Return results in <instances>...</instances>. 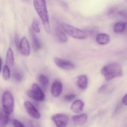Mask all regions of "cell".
<instances>
[{"label": "cell", "instance_id": "5", "mask_svg": "<svg viewBox=\"0 0 127 127\" xmlns=\"http://www.w3.org/2000/svg\"><path fill=\"white\" fill-rule=\"evenodd\" d=\"M27 96L35 101H42L45 98V95L37 84H33L32 89L27 92Z\"/></svg>", "mask_w": 127, "mask_h": 127}, {"label": "cell", "instance_id": "10", "mask_svg": "<svg viewBox=\"0 0 127 127\" xmlns=\"http://www.w3.org/2000/svg\"><path fill=\"white\" fill-rule=\"evenodd\" d=\"M63 90V85L61 82L57 80L53 82L51 88V93L53 96L58 97L59 96Z\"/></svg>", "mask_w": 127, "mask_h": 127}, {"label": "cell", "instance_id": "3", "mask_svg": "<svg viewBox=\"0 0 127 127\" xmlns=\"http://www.w3.org/2000/svg\"><path fill=\"white\" fill-rule=\"evenodd\" d=\"M61 27L67 34L79 40L86 39L90 34L88 31L79 29L65 23H62Z\"/></svg>", "mask_w": 127, "mask_h": 127}, {"label": "cell", "instance_id": "22", "mask_svg": "<svg viewBox=\"0 0 127 127\" xmlns=\"http://www.w3.org/2000/svg\"><path fill=\"white\" fill-rule=\"evenodd\" d=\"M13 77L15 81H20L23 79V75L21 72L18 70H15L13 73Z\"/></svg>", "mask_w": 127, "mask_h": 127}, {"label": "cell", "instance_id": "20", "mask_svg": "<svg viewBox=\"0 0 127 127\" xmlns=\"http://www.w3.org/2000/svg\"><path fill=\"white\" fill-rule=\"evenodd\" d=\"M39 82L43 87L46 88L48 87L49 84V78L44 75H40L39 76Z\"/></svg>", "mask_w": 127, "mask_h": 127}, {"label": "cell", "instance_id": "23", "mask_svg": "<svg viewBox=\"0 0 127 127\" xmlns=\"http://www.w3.org/2000/svg\"><path fill=\"white\" fill-rule=\"evenodd\" d=\"M32 29L34 32H35L37 33H40V29L38 22L37 21V20H33L32 24Z\"/></svg>", "mask_w": 127, "mask_h": 127}, {"label": "cell", "instance_id": "25", "mask_svg": "<svg viewBox=\"0 0 127 127\" xmlns=\"http://www.w3.org/2000/svg\"><path fill=\"white\" fill-rule=\"evenodd\" d=\"M13 124L14 126L16 127H24L25 126L21 122L17 119L14 120Z\"/></svg>", "mask_w": 127, "mask_h": 127}, {"label": "cell", "instance_id": "21", "mask_svg": "<svg viewBox=\"0 0 127 127\" xmlns=\"http://www.w3.org/2000/svg\"><path fill=\"white\" fill-rule=\"evenodd\" d=\"M10 75L11 73L9 67L7 65H5L3 70V78L6 81H8L10 78Z\"/></svg>", "mask_w": 127, "mask_h": 127}, {"label": "cell", "instance_id": "26", "mask_svg": "<svg viewBox=\"0 0 127 127\" xmlns=\"http://www.w3.org/2000/svg\"><path fill=\"white\" fill-rule=\"evenodd\" d=\"M20 42L21 41H20L19 36L17 34H16L15 37V43L16 47L18 50H19V49H20Z\"/></svg>", "mask_w": 127, "mask_h": 127}, {"label": "cell", "instance_id": "8", "mask_svg": "<svg viewBox=\"0 0 127 127\" xmlns=\"http://www.w3.org/2000/svg\"><path fill=\"white\" fill-rule=\"evenodd\" d=\"M24 105L27 111L31 116L36 119H40V113L32 103L27 101L24 102Z\"/></svg>", "mask_w": 127, "mask_h": 127}, {"label": "cell", "instance_id": "16", "mask_svg": "<svg viewBox=\"0 0 127 127\" xmlns=\"http://www.w3.org/2000/svg\"><path fill=\"white\" fill-rule=\"evenodd\" d=\"M88 78L85 75H82L78 77L77 84L79 88L82 90H85L87 88Z\"/></svg>", "mask_w": 127, "mask_h": 127}, {"label": "cell", "instance_id": "12", "mask_svg": "<svg viewBox=\"0 0 127 127\" xmlns=\"http://www.w3.org/2000/svg\"><path fill=\"white\" fill-rule=\"evenodd\" d=\"M87 119V114L82 113L73 116L72 117V120L74 125L76 126H81L86 122Z\"/></svg>", "mask_w": 127, "mask_h": 127}, {"label": "cell", "instance_id": "19", "mask_svg": "<svg viewBox=\"0 0 127 127\" xmlns=\"http://www.w3.org/2000/svg\"><path fill=\"white\" fill-rule=\"evenodd\" d=\"M6 62L7 64L10 66H12L14 64V58L13 50L9 48L6 53Z\"/></svg>", "mask_w": 127, "mask_h": 127}, {"label": "cell", "instance_id": "13", "mask_svg": "<svg viewBox=\"0 0 127 127\" xmlns=\"http://www.w3.org/2000/svg\"><path fill=\"white\" fill-rule=\"evenodd\" d=\"M9 114L0 107V127H5L9 121Z\"/></svg>", "mask_w": 127, "mask_h": 127}, {"label": "cell", "instance_id": "29", "mask_svg": "<svg viewBox=\"0 0 127 127\" xmlns=\"http://www.w3.org/2000/svg\"><path fill=\"white\" fill-rule=\"evenodd\" d=\"M2 59L0 57V72H1V68H2Z\"/></svg>", "mask_w": 127, "mask_h": 127}, {"label": "cell", "instance_id": "6", "mask_svg": "<svg viewBox=\"0 0 127 127\" xmlns=\"http://www.w3.org/2000/svg\"><path fill=\"white\" fill-rule=\"evenodd\" d=\"M52 119L56 126L59 127H65L68 123L69 117L64 114L58 113L53 115Z\"/></svg>", "mask_w": 127, "mask_h": 127}, {"label": "cell", "instance_id": "11", "mask_svg": "<svg viewBox=\"0 0 127 127\" xmlns=\"http://www.w3.org/2000/svg\"><path fill=\"white\" fill-rule=\"evenodd\" d=\"M55 34L57 39L61 43H65L67 41V37L62 28L58 26L55 29Z\"/></svg>", "mask_w": 127, "mask_h": 127}, {"label": "cell", "instance_id": "9", "mask_svg": "<svg viewBox=\"0 0 127 127\" xmlns=\"http://www.w3.org/2000/svg\"><path fill=\"white\" fill-rule=\"evenodd\" d=\"M19 50L25 56H29L30 54V49L29 43L26 37H24L21 40Z\"/></svg>", "mask_w": 127, "mask_h": 127}, {"label": "cell", "instance_id": "18", "mask_svg": "<svg viewBox=\"0 0 127 127\" xmlns=\"http://www.w3.org/2000/svg\"><path fill=\"white\" fill-rule=\"evenodd\" d=\"M126 28V24L123 22H117L113 26V31L115 33L120 34L125 31Z\"/></svg>", "mask_w": 127, "mask_h": 127}, {"label": "cell", "instance_id": "14", "mask_svg": "<svg viewBox=\"0 0 127 127\" xmlns=\"http://www.w3.org/2000/svg\"><path fill=\"white\" fill-rule=\"evenodd\" d=\"M84 103L80 99H77L73 102L70 107V109L73 112L76 113H81L83 110Z\"/></svg>", "mask_w": 127, "mask_h": 127}, {"label": "cell", "instance_id": "4", "mask_svg": "<svg viewBox=\"0 0 127 127\" xmlns=\"http://www.w3.org/2000/svg\"><path fill=\"white\" fill-rule=\"evenodd\" d=\"M3 108L9 114L12 113L14 109V101L12 94L8 91L3 93L2 96Z\"/></svg>", "mask_w": 127, "mask_h": 127}, {"label": "cell", "instance_id": "27", "mask_svg": "<svg viewBox=\"0 0 127 127\" xmlns=\"http://www.w3.org/2000/svg\"><path fill=\"white\" fill-rule=\"evenodd\" d=\"M116 8L112 7L108 10V14L109 16H113L116 13Z\"/></svg>", "mask_w": 127, "mask_h": 127}, {"label": "cell", "instance_id": "15", "mask_svg": "<svg viewBox=\"0 0 127 127\" xmlns=\"http://www.w3.org/2000/svg\"><path fill=\"white\" fill-rule=\"evenodd\" d=\"M96 42L100 45H106L109 43L110 38L108 35L105 33L99 34L96 38Z\"/></svg>", "mask_w": 127, "mask_h": 127}, {"label": "cell", "instance_id": "24", "mask_svg": "<svg viewBox=\"0 0 127 127\" xmlns=\"http://www.w3.org/2000/svg\"><path fill=\"white\" fill-rule=\"evenodd\" d=\"M76 97V95L75 94H71L66 95L64 96V99L65 100L67 101H70L75 99Z\"/></svg>", "mask_w": 127, "mask_h": 127}, {"label": "cell", "instance_id": "7", "mask_svg": "<svg viewBox=\"0 0 127 127\" xmlns=\"http://www.w3.org/2000/svg\"><path fill=\"white\" fill-rule=\"evenodd\" d=\"M54 62L57 66L64 69L70 70L74 69L75 65L72 62L59 58H54Z\"/></svg>", "mask_w": 127, "mask_h": 127}, {"label": "cell", "instance_id": "1", "mask_svg": "<svg viewBox=\"0 0 127 127\" xmlns=\"http://www.w3.org/2000/svg\"><path fill=\"white\" fill-rule=\"evenodd\" d=\"M33 4L36 12L41 19L45 31L47 33H50V24L46 0H33Z\"/></svg>", "mask_w": 127, "mask_h": 127}, {"label": "cell", "instance_id": "2", "mask_svg": "<svg viewBox=\"0 0 127 127\" xmlns=\"http://www.w3.org/2000/svg\"><path fill=\"white\" fill-rule=\"evenodd\" d=\"M101 72L106 81L120 77L123 75L122 66L117 62H113L105 65L102 68Z\"/></svg>", "mask_w": 127, "mask_h": 127}, {"label": "cell", "instance_id": "28", "mask_svg": "<svg viewBox=\"0 0 127 127\" xmlns=\"http://www.w3.org/2000/svg\"><path fill=\"white\" fill-rule=\"evenodd\" d=\"M123 104L125 105H127V94H126L122 99Z\"/></svg>", "mask_w": 127, "mask_h": 127}, {"label": "cell", "instance_id": "17", "mask_svg": "<svg viewBox=\"0 0 127 127\" xmlns=\"http://www.w3.org/2000/svg\"><path fill=\"white\" fill-rule=\"evenodd\" d=\"M29 32L32 39L34 48L35 50H39L41 48V44L38 37L32 29L30 30Z\"/></svg>", "mask_w": 127, "mask_h": 127}]
</instances>
